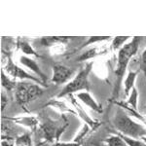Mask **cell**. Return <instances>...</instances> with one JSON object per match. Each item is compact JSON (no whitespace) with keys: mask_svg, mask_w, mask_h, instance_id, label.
Masks as SVG:
<instances>
[{"mask_svg":"<svg viewBox=\"0 0 146 146\" xmlns=\"http://www.w3.org/2000/svg\"><path fill=\"white\" fill-rule=\"evenodd\" d=\"M119 135L123 138L124 141L127 143V145H128V146H146V143L144 142V141H140V140L135 139V138L128 137V136L120 135V133H119Z\"/></svg>","mask_w":146,"mask_h":146,"instance_id":"obj_15","label":"cell"},{"mask_svg":"<svg viewBox=\"0 0 146 146\" xmlns=\"http://www.w3.org/2000/svg\"><path fill=\"white\" fill-rule=\"evenodd\" d=\"M141 139H142L143 141H144V142L146 143V136H143V137L142 138H141Z\"/></svg>","mask_w":146,"mask_h":146,"instance_id":"obj_23","label":"cell"},{"mask_svg":"<svg viewBox=\"0 0 146 146\" xmlns=\"http://www.w3.org/2000/svg\"><path fill=\"white\" fill-rule=\"evenodd\" d=\"M18 146H30V136L28 133L22 135L21 137L18 138L17 140Z\"/></svg>","mask_w":146,"mask_h":146,"instance_id":"obj_17","label":"cell"},{"mask_svg":"<svg viewBox=\"0 0 146 146\" xmlns=\"http://www.w3.org/2000/svg\"><path fill=\"white\" fill-rule=\"evenodd\" d=\"M136 74L137 72H135V71H129L126 77V80H125V96H129L131 94V90L135 88V78H136Z\"/></svg>","mask_w":146,"mask_h":146,"instance_id":"obj_9","label":"cell"},{"mask_svg":"<svg viewBox=\"0 0 146 146\" xmlns=\"http://www.w3.org/2000/svg\"><path fill=\"white\" fill-rule=\"evenodd\" d=\"M137 100H138L137 90H136L135 88H133V90H131V94H129V100H128V103L129 105H131V107H133V109L137 108Z\"/></svg>","mask_w":146,"mask_h":146,"instance_id":"obj_14","label":"cell"},{"mask_svg":"<svg viewBox=\"0 0 146 146\" xmlns=\"http://www.w3.org/2000/svg\"><path fill=\"white\" fill-rule=\"evenodd\" d=\"M105 142L107 143L108 146H128L127 143L124 141L123 138L119 135L110 136V137H108L107 139L105 140Z\"/></svg>","mask_w":146,"mask_h":146,"instance_id":"obj_11","label":"cell"},{"mask_svg":"<svg viewBox=\"0 0 146 146\" xmlns=\"http://www.w3.org/2000/svg\"><path fill=\"white\" fill-rule=\"evenodd\" d=\"M96 55V48H93V49H90V50H88L86 52V53H84L82 56H80L79 58V62H82V60H90V58H94Z\"/></svg>","mask_w":146,"mask_h":146,"instance_id":"obj_16","label":"cell"},{"mask_svg":"<svg viewBox=\"0 0 146 146\" xmlns=\"http://www.w3.org/2000/svg\"><path fill=\"white\" fill-rule=\"evenodd\" d=\"M20 62L22 63L23 66L27 67L28 69H30L31 71H33L35 74H37V76H39L40 80H42L43 83H45L47 80L46 74L41 70V68L39 67V65L37 64V62L34 60L28 58L27 56H22L20 58Z\"/></svg>","mask_w":146,"mask_h":146,"instance_id":"obj_7","label":"cell"},{"mask_svg":"<svg viewBox=\"0 0 146 146\" xmlns=\"http://www.w3.org/2000/svg\"><path fill=\"white\" fill-rule=\"evenodd\" d=\"M2 146H13V145H10L8 142H4V141H2Z\"/></svg>","mask_w":146,"mask_h":146,"instance_id":"obj_22","label":"cell"},{"mask_svg":"<svg viewBox=\"0 0 146 146\" xmlns=\"http://www.w3.org/2000/svg\"><path fill=\"white\" fill-rule=\"evenodd\" d=\"M54 146H80V144L78 142H58Z\"/></svg>","mask_w":146,"mask_h":146,"instance_id":"obj_21","label":"cell"},{"mask_svg":"<svg viewBox=\"0 0 146 146\" xmlns=\"http://www.w3.org/2000/svg\"><path fill=\"white\" fill-rule=\"evenodd\" d=\"M140 37H133L131 40V42L125 44L119 50L118 53V62H117V67L115 70V74L117 77V84L114 89V93H113V96L118 95V91L120 89V85L123 80V77L126 73L127 67L129 65V60L133 58V56L135 55L136 52L138 50V46L140 43Z\"/></svg>","mask_w":146,"mask_h":146,"instance_id":"obj_1","label":"cell"},{"mask_svg":"<svg viewBox=\"0 0 146 146\" xmlns=\"http://www.w3.org/2000/svg\"><path fill=\"white\" fill-rule=\"evenodd\" d=\"M129 39V36H117L113 39L112 41V49L113 50H120V49L123 47V45H125L127 41Z\"/></svg>","mask_w":146,"mask_h":146,"instance_id":"obj_13","label":"cell"},{"mask_svg":"<svg viewBox=\"0 0 146 146\" xmlns=\"http://www.w3.org/2000/svg\"><path fill=\"white\" fill-rule=\"evenodd\" d=\"M140 70L144 73L145 77H146V49L143 51L142 55L140 58Z\"/></svg>","mask_w":146,"mask_h":146,"instance_id":"obj_20","label":"cell"},{"mask_svg":"<svg viewBox=\"0 0 146 146\" xmlns=\"http://www.w3.org/2000/svg\"><path fill=\"white\" fill-rule=\"evenodd\" d=\"M76 96L84 104H86L88 107H90L92 110H94V111H96L98 113L102 112V107H101V105H100L95 100H94V98L90 95L89 92H82V93L77 94Z\"/></svg>","mask_w":146,"mask_h":146,"instance_id":"obj_8","label":"cell"},{"mask_svg":"<svg viewBox=\"0 0 146 146\" xmlns=\"http://www.w3.org/2000/svg\"><path fill=\"white\" fill-rule=\"evenodd\" d=\"M92 68H93V62H89L88 64L85 66V68L80 71L77 76L75 77L72 81H70L69 83L66 84L64 86V88L62 89V91L60 93V95L58 96V98H63L68 95H71L76 92L80 91H86L88 92L90 87H89V74H90Z\"/></svg>","mask_w":146,"mask_h":146,"instance_id":"obj_3","label":"cell"},{"mask_svg":"<svg viewBox=\"0 0 146 146\" xmlns=\"http://www.w3.org/2000/svg\"><path fill=\"white\" fill-rule=\"evenodd\" d=\"M73 70L62 64H55L53 67V77L52 82L56 85L64 84L72 76Z\"/></svg>","mask_w":146,"mask_h":146,"instance_id":"obj_6","label":"cell"},{"mask_svg":"<svg viewBox=\"0 0 146 146\" xmlns=\"http://www.w3.org/2000/svg\"><path fill=\"white\" fill-rule=\"evenodd\" d=\"M5 70L10 76H12L13 78H20L22 80H30V81L34 82L35 84H42L45 85L42 82V80H40V78H35L34 76L30 75L29 73H27V71L23 69V68L19 67L18 65H16L15 63L12 62V60L10 58H8L7 60V63L5 65Z\"/></svg>","mask_w":146,"mask_h":146,"instance_id":"obj_5","label":"cell"},{"mask_svg":"<svg viewBox=\"0 0 146 146\" xmlns=\"http://www.w3.org/2000/svg\"><path fill=\"white\" fill-rule=\"evenodd\" d=\"M15 96L17 102L21 105H25L30 101L36 100L43 94V89L40 88L38 85L27 82L18 83L16 87Z\"/></svg>","mask_w":146,"mask_h":146,"instance_id":"obj_4","label":"cell"},{"mask_svg":"<svg viewBox=\"0 0 146 146\" xmlns=\"http://www.w3.org/2000/svg\"><path fill=\"white\" fill-rule=\"evenodd\" d=\"M1 85L7 91H13L14 89H16L18 83H16L15 81L11 80L8 76H6L5 73H4V69H1Z\"/></svg>","mask_w":146,"mask_h":146,"instance_id":"obj_10","label":"cell"},{"mask_svg":"<svg viewBox=\"0 0 146 146\" xmlns=\"http://www.w3.org/2000/svg\"><path fill=\"white\" fill-rule=\"evenodd\" d=\"M109 39H110L109 36H102V37L95 36V37H91V38L89 39L88 41L86 42V43L83 44V46H82L81 48H83V47H86V46H88V45H91V44H94V43H96V42L105 41V40H109Z\"/></svg>","mask_w":146,"mask_h":146,"instance_id":"obj_19","label":"cell"},{"mask_svg":"<svg viewBox=\"0 0 146 146\" xmlns=\"http://www.w3.org/2000/svg\"><path fill=\"white\" fill-rule=\"evenodd\" d=\"M16 121L20 122V124H25L27 125L28 127H32V126H35L37 124V121L35 120L34 118L32 117H27V118H18L16 119Z\"/></svg>","mask_w":146,"mask_h":146,"instance_id":"obj_18","label":"cell"},{"mask_svg":"<svg viewBox=\"0 0 146 146\" xmlns=\"http://www.w3.org/2000/svg\"><path fill=\"white\" fill-rule=\"evenodd\" d=\"M20 48L21 50L23 51V53H25V55H29V56H39L38 54L35 53V51L33 50V48L31 47L29 43L27 41H25V40H22L20 42Z\"/></svg>","mask_w":146,"mask_h":146,"instance_id":"obj_12","label":"cell"},{"mask_svg":"<svg viewBox=\"0 0 146 146\" xmlns=\"http://www.w3.org/2000/svg\"><path fill=\"white\" fill-rule=\"evenodd\" d=\"M114 126L120 131V135L131 138H142L146 136V128L131 120L122 109L117 111L114 118Z\"/></svg>","mask_w":146,"mask_h":146,"instance_id":"obj_2","label":"cell"}]
</instances>
